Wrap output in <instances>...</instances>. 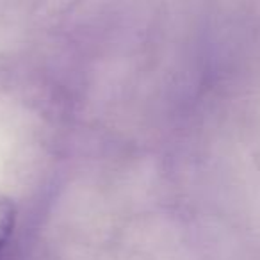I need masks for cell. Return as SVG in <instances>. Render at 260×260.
Returning a JSON list of instances; mask_svg holds the SVG:
<instances>
[{
  "mask_svg": "<svg viewBox=\"0 0 260 260\" xmlns=\"http://www.w3.org/2000/svg\"><path fill=\"white\" fill-rule=\"evenodd\" d=\"M15 228V209L9 202L0 200V253L4 251Z\"/></svg>",
  "mask_w": 260,
  "mask_h": 260,
  "instance_id": "6da1fadb",
  "label": "cell"
}]
</instances>
